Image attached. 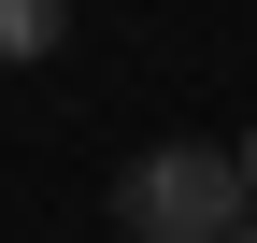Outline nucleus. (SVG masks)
<instances>
[{
    "label": "nucleus",
    "mask_w": 257,
    "mask_h": 243,
    "mask_svg": "<svg viewBox=\"0 0 257 243\" xmlns=\"http://www.w3.org/2000/svg\"><path fill=\"white\" fill-rule=\"evenodd\" d=\"M114 215H128V243H229L257 200H243L229 143H143V158L114 172Z\"/></svg>",
    "instance_id": "nucleus-1"
},
{
    "label": "nucleus",
    "mask_w": 257,
    "mask_h": 243,
    "mask_svg": "<svg viewBox=\"0 0 257 243\" xmlns=\"http://www.w3.org/2000/svg\"><path fill=\"white\" fill-rule=\"evenodd\" d=\"M229 243H257V215H243V229H229Z\"/></svg>",
    "instance_id": "nucleus-4"
},
{
    "label": "nucleus",
    "mask_w": 257,
    "mask_h": 243,
    "mask_svg": "<svg viewBox=\"0 0 257 243\" xmlns=\"http://www.w3.org/2000/svg\"><path fill=\"white\" fill-rule=\"evenodd\" d=\"M243 200H257V129H243Z\"/></svg>",
    "instance_id": "nucleus-3"
},
{
    "label": "nucleus",
    "mask_w": 257,
    "mask_h": 243,
    "mask_svg": "<svg viewBox=\"0 0 257 243\" xmlns=\"http://www.w3.org/2000/svg\"><path fill=\"white\" fill-rule=\"evenodd\" d=\"M57 29H72V0H0V72L57 57Z\"/></svg>",
    "instance_id": "nucleus-2"
}]
</instances>
